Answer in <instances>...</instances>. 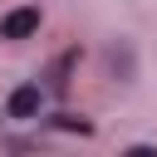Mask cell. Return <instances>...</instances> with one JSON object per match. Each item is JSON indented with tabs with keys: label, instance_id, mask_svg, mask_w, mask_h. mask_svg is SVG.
<instances>
[{
	"label": "cell",
	"instance_id": "obj_1",
	"mask_svg": "<svg viewBox=\"0 0 157 157\" xmlns=\"http://www.w3.org/2000/svg\"><path fill=\"white\" fill-rule=\"evenodd\" d=\"M34 29H39V10H34V5L10 10V15H5V25H0V34H5V39H29Z\"/></svg>",
	"mask_w": 157,
	"mask_h": 157
},
{
	"label": "cell",
	"instance_id": "obj_2",
	"mask_svg": "<svg viewBox=\"0 0 157 157\" xmlns=\"http://www.w3.org/2000/svg\"><path fill=\"white\" fill-rule=\"evenodd\" d=\"M10 113H15V118H34V113H39V83H20V88L10 93Z\"/></svg>",
	"mask_w": 157,
	"mask_h": 157
},
{
	"label": "cell",
	"instance_id": "obj_3",
	"mask_svg": "<svg viewBox=\"0 0 157 157\" xmlns=\"http://www.w3.org/2000/svg\"><path fill=\"white\" fill-rule=\"evenodd\" d=\"M59 128H69V132H88V118H74V113H64V118H59Z\"/></svg>",
	"mask_w": 157,
	"mask_h": 157
}]
</instances>
